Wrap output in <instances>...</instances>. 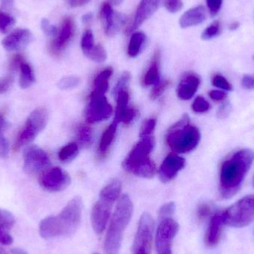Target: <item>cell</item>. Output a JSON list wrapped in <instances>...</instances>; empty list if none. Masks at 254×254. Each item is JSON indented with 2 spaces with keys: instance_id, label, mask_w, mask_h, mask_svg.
<instances>
[{
  "instance_id": "6da1fadb",
  "label": "cell",
  "mask_w": 254,
  "mask_h": 254,
  "mask_svg": "<svg viewBox=\"0 0 254 254\" xmlns=\"http://www.w3.org/2000/svg\"><path fill=\"white\" fill-rule=\"evenodd\" d=\"M254 161V152L250 149L234 151L223 160L219 172V190L222 198H231L240 190Z\"/></svg>"
},
{
  "instance_id": "7a4b0ae2",
  "label": "cell",
  "mask_w": 254,
  "mask_h": 254,
  "mask_svg": "<svg viewBox=\"0 0 254 254\" xmlns=\"http://www.w3.org/2000/svg\"><path fill=\"white\" fill-rule=\"evenodd\" d=\"M132 213L131 198L125 194L119 198L106 235L104 249L107 254H119L124 233L131 220Z\"/></svg>"
},
{
  "instance_id": "3957f363",
  "label": "cell",
  "mask_w": 254,
  "mask_h": 254,
  "mask_svg": "<svg viewBox=\"0 0 254 254\" xmlns=\"http://www.w3.org/2000/svg\"><path fill=\"white\" fill-rule=\"evenodd\" d=\"M155 143L152 135L141 137L124 161V168L139 177L153 178L156 175L157 167L149 155L153 150Z\"/></svg>"
},
{
  "instance_id": "277c9868",
  "label": "cell",
  "mask_w": 254,
  "mask_h": 254,
  "mask_svg": "<svg viewBox=\"0 0 254 254\" xmlns=\"http://www.w3.org/2000/svg\"><path fill=\"white\" fill-rule=\"evenodd\" d=\"M201 139L198 127L191 125L188 115L173 125L167 133L166 140L170 149L177 153H188L196 148Z\"/></svg>"
},
{
  "instance_id": "5b68a950",
  "label": "cell",
  "mask_w": 254,
  "mask_h": 254,
  "mask_svg": "<svg viewBox=\"0 0 254 254\" xmlns=\"http://www.w3.org/2000/svg\"><path fill=\"white\" fill-rule=\"evenodd\" d=\"M83 211V201L74 197L61 210L58 216H51V222L55 238L71 237L78 229Z\"/></svg>"
},
{
  "instance_id": "8992f818",
  "label": "cell",
  "mask_w": 254,
  "mask_h": 254,
  "mask_svg": "<svg viewBox=\"0 0 254 254\" xmlns=\"http://www.w3.org/2000/svg\"><path fill=\"white\" fill-rule=\"evenodd\" d=\"M49 121V113L44 107L35 109L27 118L13 145V151L19 150L24 146L31 144L39 134L46 128Z\"/></svg>"
},
{
  "instance_id": "52a82bcc",
  "label": "cell",
  "mask_w": 254,
  "mask_h": 254,
  "mask_svg": "<svg viewBox=\"0 0 254 254\" xmlns=\"http://www.w3.org/2000/svg\"><path fill=\"white\" fill-rule=\"evenodd\" d=\"M225 224L233 228H242L252 223L254 219V195H246L223 210Z\"/></svg>"
},
{
  "instance_id": "ba28073f",
  "label": "cell",
  "mask_w": 254,
  "mask_h": 254,
  "mask_svg": "<svg viewBox=\"0 0 254 254\" xmlns=\"http://www.w3.org/2000/svg\"><path fill=\"white\" fill-rule=\"evenodd\" d=\"M155 222L149 213L140 216L135 237L133 242L132 254H150Z\"/></svg>"
},
{
  "instance_id": "9c48e42d",
  "label": "cell",
  "mask_w": 254,
  "mask_h": 254,
  "mask_svg": "<svg viewBox=\"0 0 254 254\" xmlns=\"http://www.w3.org/2000/svg\"><path fill=\"white\" fill-rule=\"evenodd\" d=\"M50 158L46 151L37 145L25 146L23 152V170L30 176L41 175L49 168Z\"/></svg>"
},
{
  "instance_id": "30bf717a",
  "label": "cell",
  "mask_w": 254,
  "mask_h": 254,
  "mask_svg": "<svg viewBox=\"0 0 254 254\" xmlns=\"http://www.w3.org/2000/svg\"><path fill=\"white\" fill-rule=\"evenodd\" d=\"M179 231V225L173 218L159 220L155 235L157 254H173V241Z\"/></svg>"
},
{
  "instance_id": "8fae6325",
  "label": "cell",
  "mask_w": 254,
  "mask_h": 254,
  "mask_svg": "<svg viewBox=\"0 0 254 254\" xmlns=\"http://www.w3.org/2000/svg\"><path fill=\"white\" fill-rule=\"evenodd\" d=\"M71 182L69 175L59 167L47 169L39 178L40 187L51 192L64 190L69 186Z\"/></svg>"
},
{
  "instance_id": "7c38bea8",
  "label": "cell",
  "mask_w": 254,
  "mask_h": 254,
  "mask_svg": "<svg viewBox=\"0 0 254 254\" xmlns=\"http://www.w3.org/2000/svg\"><path fill=\"white\" fill-rule=\"evenodd\" d=\"M90 102L86 110V120L89 123H96L107 120L113 114V107L109 104L105 95H90Z\"/></svg>"
},
{
  "instance_id": "4fadbf2b",
  "label": "cell",
  "mask_w": 254,
  "mask_h": 254,
  "mask_svg": "<svg viewBox=\"0 0 254 254\" xmlns=\"http://www.w3.org/2000/svg\"><path fill=\"white\" fill-rule=\"evenodd\" d=\"M100 16L104 31L109 37L117 34L126 22V16L119 13H115L112 4L107 1L101 5Z\"/></svg>"
},
{
  "instance_id": "5bb4252c",
  "label": "cell",
  "mask_w": 254,
  "mask_h": 254,
  "mask_svg": "<svg viewBox=\"0 0 254 254\" xmlns=\"http://www.w3.org/2000/svg\"><path fill=\"white\" fill-rule=\"evenodd\" d=\"M113 205V203L100 198L92 208L91 222L94 231L98 235L102 234L106 229L111 214Z\"/></svg>"
},
{
  "instance_id": "9a60e30c",
  "label": "cell",
  "mask_w": 254,
  "mask_h": 254,
  "mask_svg": "<svg viewBox=\"0 0 254 254\" xmlns=\"http://www.w3.org/2000/svg\"><path fill=\"white\" fill-rule=\"evenodd\" d=\"M74 22L72 18L66 17L63 21L61 28L51 45V50L55 55L64 52L74 35Z\"/></svg>"
},
{
  "instance_id": "2e32d148",
  "label": "cell",
  "mask_w": 254,
  "mask_h": 254,
  "mask_svg": "<svg viewBox=\"0 0 254 254\" xmlns=\"http://www.w3.org/2000/svg\"><path fill=\"white\" fill-rule=\"evenodd\" d=\"M32 40L33 35L29 30L19 28L4 37L1 46L7 52H19L25 49Z\"/></svg>"
},
{
  "instance_id": "e0dca14e",
  "label": "cell",
  "mask_w": 254,
  "mask_h": 254,
  "mask_svg": "<svg viewBox=\"0 0 254 254\" xmlns=\"http://www.w3.org/2000/svg\"><path fill=\"white\" fill-rule=\"evenodd\" d=\"M185 166V158L179 156L176 152L169 154L160 167L159 178L161 182L166 183L173 180Z\"/></svg>"
},
{
  "instance_id": "ac0fdd59",
  "label": "cell",
  "mask_w": 254,
  "mask_h": 254,
  "mask_svg": "<svg viewBox=\"0 0 254 254\" xmlns=\"http://www.w3.org/2000/svg\"><path fill=\"white\" fill-rule=\"evenodd\" d=\"M223 210L217 212L212 216L204 235V243L208 248H213L219 244L225 225Z\"/></svg>"
},
{
  "instance_id": "d6986e66",
  "label": "cell",
  "mask_w": 254,
  "mask_h": 254,
  "mask_svg": "<svg viewBox=\"0 0 254 254\" xmlns=\"http://www.w3.org/2000/svg\"><path fill=\"white\" fill-rule=\"evenodd\" d=\"M159 1L160 0H141L136 10L134 21L130 28L127 30V33L128 34L135 31L145 21L151 17L158 8Z\"/></svg>"
},
{
  "instance_id": "ffe728a7",
  "label": "cell",
  "mask_w": 254,
  "mask_h": 254,
  "mask_svg": "<svg viewBox=\"0 0 254 254\" xmlns=\"http://www.w3.org/2000/svg\"><path fill=\"white\" fill-rule=\"evenodd\" d=\"M200 83L201 80L198 74L194 72L186 73L178 86V96L184 101L191 99L198 90Z\"/></svg>"
},
{
  "instance_id": "44dd1931",
  "label": "cell",
  "mask_w": 254,
  "mask_h": 254,
  "mask_svg": "<svg viewBox=\"0 0 254 254\" xmlns=\"http://www.w3.org/2000/svg\"><path fill=\"white\" fill-rule=\"evenodd\" d=\"M16 219L10 211L0 209V243L10 246L13 243V237L10 234V230L14 226Z\"/></svg>"
},
{
  "instance_id": "7402d4cb",
  "label": "cell",
  "mask_w": 254,
  "mask_h": 254,
  "mask_svg": "<svg viewBox=\"0 0 254 254\" xmlns=\"http://www.w3.org/2000/svg\"><path fill=\"white\" fill-rule=\"evenodd\" d=\"M206 10L201 5L195 6L187 10L179 20V24L182 28L196 26L202 23L206 19Z\"/></svg>"
},
{
  "instance_id": "603a6c76",
  "label": "cell",
  "mask_w": 254,
  "mask_h": 254,
  "mask_svg": "<svg viewBox=\"0 0 254 254\" xmlns=\"http://www.w3.org/2000/svg\"><path fill=\"white\" fill-rule=\"evenodd\" d=\"M160 64H161V54L159 50H157L154 54L150 65L143 77V86L155 85L160 81Z\"/></svg>"
},
{
  "instance_id": "cb8c5ba5",
  "label": "cell",
  "mask_w": 254,
  "mask_h": 254,
  "mask_svg": "<svg viewBox=\"0 0 254 254\" xmlns=\"http://www.w3.org/2000/svg\"><path fill=\"white\" fill-rule=\"evenodd\" d=\"M113 73V69L112 67H108L100 72L94 82L95 89L90 95H105L109 89V79Z\"/></svg>"
},
{
  "instance_id": "d4e9b609",
  "label": "cell",
  "mask_w": 254,
  "mask_h": 254,
  "mask_svg": "<svg viewBox=\"0 0 254 254\" xmlns=\"http://www.w3.org/2000/svg\"><path fill=\"white\" fill-rule=\"evenodd\" d=\"M122 192V183L118 179L111 181L100 192V198L107 200L114 204L119 199Z\"/></svg>"
},
{
  "instance_id": "484cf974",
  "label": "cell",
  "mask_w": 254,
  "mask_h": 254,
  "mask_svg": "<svg viewBox=\"0 0 254 254\" xmlns=\"http://www.w3.org/2000/svg\"><path fill=\"white\" fill-rule=\"evenodd\" d=\"M19 87L22 89L31 87L35 82V74L31 65L26 61H24L19 67Z\"/></svg>"
},
{
  "instance_id": "4316f807",
  "label": "cell",
  "mask_w": 254,
  "mask_h": 254,
  "mask_svg": "<svg viewBox=\"0 0 254 254\" xmlns=\"http://www.w3.org/2000/svg\"><path fill=\"white\" fill-rule=\"evenodd\" d=\"M146 42V35L142 32H136L131 35L129 44L128 46V56L130 58H135L141 52Z\"/></svg>"
},
{
  "instance_id": "83f0119b",
  "label": "cell",
  "mask_w": 254,
  "mask_h": 254,
  "mask_svg": "<svg viewBox=\"0 0 254 254\" xmlns=\"http://www.w3.org/2000/svg\"><path fill=\"white\" fill-rule=\"evenodd\" d=\"M116 96H117V107H116V116L113 122L119 125L120 122H122V117L128 107L129 94H128V89H123L119 92Z\"/></svg>"
},
{
  "instance_id": "f1b7e54d",
  "label": "cell",
  "mask_w": 254,
  "mask_h": 254,
  "mask_svg": "<svg viewBox=\"0 0 254 254\" xmlns=\"http://www.w3.org/2000/svg\"><path fill=\"white\" fill-rule=\"evenodd\" d=\"M118 125H119L113 122L103 133L99 144V152L102 155H105L108 152L109 148L113 143L117 131Z\"/></svg>"
},
{
  "instance_id": "f546056e",
  "label": "cell",
  "mask_w": 254,
  "mask_h": 254,
  "mask_svg": "<svg viewBox=\"0 0 254 254\" xmlns=\"http://www.w3.org/2000/svg\"><path fill=\"white\" fill-rule=\"evenodd\" d=\"M79 153L78 145L76 143H69L64 146L58 153L60 161L64 163L73 161Z\"/></svg>"
},
{
  "instance_id": "4dcf8cb0",
  "label": "cell",
  "mask_w": 254,
  "mask_h": 254,
  "mask_svg": "<svg viewBox=\"0 0 254 254\" xmlns=\"http://www.w3.org/2000/svg\"><path fill=\"white\" fill-rule=\"evenodd\" d=\"M6 127V122L4 117L0 121V158L5 159L8 157L10 152L8 140L4 135V130Z\"/></svg>"
},
{
  "instance_id": "1f68e13d",
  "label": "cell",
  "mask_w": 254,
  "mask_h": 254,
  "mask_svg": "<svg viewBox=\"0 0 254 254\" xmlns=\"http://www.w3.org/2000/svg\"><path fill=\"white\" fill-rule=\"evenodd\" d=\"M77 139L83 147H89L92 145L93 140L92 129L87 126L80 127L77 131Z\"/></svg>"
},
{
  "instance_id": "d6a6232c",
  "label": "cell",
  "mask_w": 254,
  "mask_h": 254,
  "mask_svg": "<svg viewBox=\"0 0 254 254\" xmlns=\"http://www.w3.org/2000/svg\"><path fill=\"white\" fill-rule=\"evenodd\" d=\"M221 32H222L221 22L219 20H216L204 29L201 34V38L204 40H210L220 35Z\"/></svg>"
},
{
  "instance_id": "836d02e7",
  "label": "cell",
  "mask_w": 254,
  "mask_h": 254,
  "mask_svg": "<svg viewBox=\"0 0 254 254\" xmlns=\"http://www.w3.org/2000/svg\"><path fill=\"white\" fill-rule=\"evenodd\" d=\"M86 57L95 62L104 63L107 58V51L105 50L104 46L98 44L94 46L93 49L89 52Z\"/></svg>"
},
{
  "instance_id": "e575fe53",
  "label": "cell",
  "mask_w": 254,
  "mask_h": 254,
  "mask_svg": "<svg viewBox=\"0 0 254 254\" xmlns=\"http://www.w3.org/2000/svg\"><path fill=\"white\" fill-rule=\"evenodd\" d=\"M80 81V78L76 76H67L59 80L58 87L61 90H70L77 87Z\"/></svg>"
},
{
  "instance_id": "d590c367",
  "label": "cell",
  "mask_w": 254,
  "mask_h": 254,
  "mask_svg": "<svg viewBox=\"0 0 254 254\" xmlns=\"http://www.w3.org/2000/svg\"><path fill=\"white\" fill-rule=\"evenodd\" d=\"M94 46H95V43H94L93 33L91 30H86L83 33L81 39L82 51L86 56L93 49Z\"/></svg>"
},
{
  "instance_id": "8d00e7d4",
  "label": "cell",
  "mask_w": 254,
  "mask_h": 254,
  "mask_svg": "<svg viewBox=\"0 0 254 254\" xmlns=\"http://www.w3.org/2000/svg\"><path fill=\"white\" fill-rule=\"evenodd\" d=\"M15 19L5 12L0 10V31L7 33L14 25Z\"/></svg>"
},
{
  "instance_id": "74e56055",
  "label": "cell",
  "mask_w": 254,
  "mask_h": 254,
  "mask_svg": "<svg viewBox=\"0 0 254 254\" xmlns=\"http://www.w3.org/2000/svg\"><path fill=\"white\" fill-rule=\"evenodd\" d=\"M212 84L216 87L225 91H232L233 86L231 83L221 74H215L212 78Z\"/></svg>"
},
{
  "instance_id": "f35d334b",
  "label": "cell",
  "mask_w": 254,
  "mask_h": 254,
  "mask_svg": "<svg viewBox=\"0 0 254 254\" xmlns=\"http://www.w3.org/2000/svg\"><path fill=\"white\" fill-rule=\"evenodd\" d=\"M210 104L201 96L197 97L192 103V110L196 113H206L210 110Z\"/></svg>"
},
{
  "instance_id": "ab89813d",
  "label": "cell",
  "mask_w": 254,
  "mask_h": 254,
  "mask_svg": "<svg viewBox=\"0 0 254 254\" xmlns=\"http://www.w3.org/2000/svg\"><path fill=\"white\" fill-rule=\"evenodd\" d=\"M155 126H156V120L154 119H149L145 121L142 125L140 128V137H148L152 136L155 131Z\"/></svg>"
},
{
  "instance_id": "60d3db41",
  "label": "cell",
  "mask_w": 254,
  "mask_h": 254,
  "mask_svg": "<svg viewBox=\"0 0 254 254\" xmlns=\"http://www.w3.org/2000/svg\"><path fill=\"white\" fill-rule=\"evenodd\" d=\"M170 81L169 80H164L157 83L152 89L150 93V98L152 100H155L161 96L164 91L170 86Z\"/></svg>"
},
{
  "instance_id": "b9f144b4",
  "label": "cell",
  "mask_w": 254,
  "mask_h": 254,
  "mask_svg": "<svg viewBox=\"0 0 254 254\" xmlns=\"http://www.w3.org/2000/svg\"><path fill=\"white\" fill-rule=\"evenodd\" d=\"M176 211V204L173 202H169L164 204L159 210V216L158 219H167V218H172L173 215Z\"/></svg>"
},
{
  "instance_id": "7bdbcfd3",
  "label": "cell",
  "mask_w": 254,
  "mask_h": 254,
  "mask_svg": "<svg viewBox=\"0 0 254 254\" xmlns=\"http://www.w3.org/2000/svg\"><path fill=\"white\" fill-rule=\"evenodd\" d=\"M130 80H131V74H130L129 72L126 71V72L122 74L120 78L119 79L117 84L115 86L114 91H113L116 96L121 91L125 89H127V86H128Z\"/></svg>"
},
{
  "instance_id": "ee69618b",
  "label": "cell",
  "mask_w": 254,
  "mask_h": 254,
  "mask_svg": "<svg viewBox=\"0 0 254 254\" xmlns=\"http://www.w3.org/2000/svg\"><path fill=\"white\" fill-rule=\"evenodd\" d=\"M212 213V207L208 203H201L197 208V216L199 220L207 219Z\"/></svg>"
},
{
  "instance_id": "f6af8a7d",
  "label": "cell",
  "mask_w": 254,
  "mask_h": 254,
  "mask_svg": "<svg viewBox=\"0 0 254 254\" xmlns=\"http://www.w3.org/2000/svg\"><path fill=\"white\" fill-rule=\"evenodd\" d=\"M40 26H41L42 30H43L45 34L49 36V37H55L58 34V29L57 27L52 25L47 19L44 18V19H42Z\"/></svg>"
},
{
  "instance_id": "bcb514c9",
  "label": "cell",
  "mask_w": 254,
  "mask_h": 254,
  "mask_svg": "<svg viewBox=\"0 0 254 254\" xmlns=\"http://www.w3.org/2000/svg\"><path fill=\"white\" fill-rule=\"evenodd\" d=\"M164 6L170 13H176L183 7L182 0H164Z\"/></svg>"
},
{
  "instance_id": "7dc6e473",
  "label": "cell",
  "mask_w": 254,
  "mask_h": 254,
  "mask_svg": "<svg viewBox=\"0 0 254 254\" xmlns=\"http://www.w3.org/2000/svg\"><path fill=\"white\" fill-rule=\"evenodd\" d=\"M14 77L13 74H7L5 77L0 78V95L5 93L10 89Z\"/></svg>"
},
{
  "instance_id": "c3c4849f",
  "label": "cell",
  "mask_w": 254,
  "mask_h": 254,
  "mask_svg": "<svg viewBox=\"0 0 254 254\" xmlns=\"http://www.w3.org/2000/svg\"><path fill=\"white\" fill-rule=\"evenodd\" d=\"M206 1L210 15L212 16L217 15L222 7L223 0H206Z\"/></svg>"
},
{
  "instance_id": "681fc988",
  "label": "cell",
  "mask_w": 254,
  "mask_h": 254,
  "mask_svg": "<svg viewBox=\"0 0 254 254\" xmlns=\"http://www.w3.org/2000/svg\"><path fill=\"white\" fill-rule=\"evenodd\" d=\"M137 114H138V112L136 109L128 107L122 117V122L125 125H129L137 117Z\"/></svg>"
},
{
  "instance_id": "f907efd6",
  "label": "cell",
  "mask_w": 254,
  "mask_h": 254,
  "mask_svg": "<svg viewBox=\"0 0 254 254\" xmlns=\"http://www.w3.org/2000/svg\"><path fill=\"white\" fill-rule=\"evenodd\" d=\"M242 86L248 90L254 89V75L246 74L242 79Z\"/></svg>"
},
{
  "instance_id": "816d5d0a",
  "label": "cell",
  "mask_w": 254,
  "mask_h": 254,
  "mask_svg": "<svg viewBox=\"0 0 254 254\" xmlns=\"http://www.w3.org/2000/svg\"><path fill=\"white\" fill-rule=\"evenodd\" d=\"M209 96L215 101H222L226 98L227 94L223 91L212 90L209 92Z\"/></svg>"
},
{
  "instance_id": "f5cc1de1",
  "label": "cell",
  "mask_w": 254,
  "mask_h": 254,
  "mask_svg": "<svg viewBox=\"0 0 254 254\" xmlns=\"http://www.w3.org/2000/svg\"><path fill=\"white\" fill-rule=\"evenodd\" d=\"M231 107L229 103H225V104H222V105L219 107V110H218V116H219L220 119H224V118L228 116L230 112H231Z\"/></svg>"
},
{
  "instance_id": "db71d44e",
  "label": "cell",
  "mask_w": 254,
  "mask_h": 254,
  "mask_svg": "<svg viewBox=\"0 0 254 254\" xmlns=\"http://www.w3.org/2000/svg\"><path fill=\"white\" fill-rule=\"evenodd\" d=\"M14 0H1L0 5H1V11L7 13V10H10L13 7Z\"/></svg>"
},
{
  "instance_id": "11a10c76",
  "label": "cell",
  "mask_w": 254,
  "mask_h": 254,
  "mask_svg": "<svg viewBox=\"0 0 254 254\" xmlns=\"http://www.w3.org/2000/svg\"><path fill=\"white\" fill-rule=\"evenodd\" d=\"M90 0H67L68 4L72 7H78L89 2Z\"/></svg>"
},
{
  "instance_id": "9f6ffc18",
  "label": "cell",
  "mask_w": 254,
  "mask_h": 254,
  "mask_svg": "<svg viewBox=\"0 0 254 254\" xmlns=\"http://www.w3.org/2000/svg\"><path fill=\"white\" fill-rule=\"evenodd\" d=\"M92 19V14L91 13H86V14L83 15V18H82V21L83 23L87 24L90 22V21Z\"/></svg>"
},
{
  "instance_id": "6f0895ef",
  "label": "cell",
  "mask_w": 254,
  "mask_h": 254,
  "mask_svg": "<svg viewBox=\"0 0 254 254\" xmlns=\"http://www.w3.org/2000/svg\"><path fill=\"white\" fill-rule=\"evenodd\" d=\"M239 27H240V22H233L230 24L229 29L231 31H236V30L238 29Z\"/></svg>"
},
{
  "instance_id": "680465c9",
  "label": "cell",
  "mask_w": 254,
  "mask_h": 254,
  "mask_svg": "<svg viewBox=\"0 0 254 254\" xmlns=\"http://www.w3.org/2000/svg\"><path fill=\"white\" fill-rule=\"evenodd\" d=\"M110 4H113V5L118 6L119 4H122L124 0H109Z\"/></svg>"
},
{
  "instance_id": "91938a15",
  "label": "cell",
  "mask_w": 254,
  "mask_h": 254,
  "mask_svg": "<svg viewBox=\"0 0 254 254\" xmlns=\"http://www.w3.org/2000/svg\"><path fill=\"white\" fill-rule=\"evenodd\" d=\"M0 254H7V252L4 251V249L0 246Z\"/></svg>"
},
{
  "instance_id": "94428289",
  "label": "cell",
  "mask_w": 254,
  "mask_h": 254,
  "mask_svg": "<svg viewBox=\"0 0 254 254\" xmlns=\"http://www.w3.org/2000/svg\"><path fill=\"white\" fill-rule=\"evenodd\" d=\"M2 115L0 114V120H1V117H2Z\"/></svg>"
},
{
  "instance_id": "6125c7cd",
  "label": "cell",
  "mask_w": 254,
  "mask_h": 254,
  "mask_svg": "<svg viewBox=\"0 0 254 254\" xmlns=\"http://www.w3.org/2000/svg\"><path fill=\"white\" fill-rule=\"evenodd\" d=\"M98 254V253H95V254Z\"/></svg>"
},
{
  "instance_id": "be15d7a7",
  "label": "cell",
  "mask_w": 254,
  "mask_h": 254,
  "mask_svg": "<svg viewBox=\"0 0 254 254\" xmlns=\"http://www.w3.org/2000/svg\"><path fill=\"white\" fill-rule=\"evenodd\" d=\"M253 58H254V55Z\"/></svg>"
}]
</instances>
